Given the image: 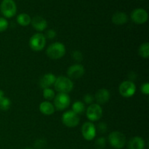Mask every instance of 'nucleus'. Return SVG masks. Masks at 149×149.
Segmentation results:
<instances>
[{"mask_svg": "<svg viewBox=\"0 0 149 149\" xmlns=\"http://www.w3.org/2000/svg\"><path fill=\"white\" fill-rule=\"evenodd\" d=\"M97 130L99 131L100 133H105L107 130V125L104 122H101V123L98 124L97 125Z\"/></svg>", "mask_w": 149, "mask_h": 149, "instance_id": "obj_29", "label": "nucleus"}, {"mask_svg": "<svg viewBox=\"0 0 149 149\" xmlns=\"http://www.w3.org/2000/svg\"><path fill=\"white\" fill-rule=\"evenodd\" d=\"M138 52H139V55H141L142 58H148L149 56V43L148 42H145V43L142 44V45L140 46L139 49H138Z\"/></svg>", "mask_w": 149, "mask_h": 149, "instance_id": "obj_21", "label": "nucleus"}, {"mask_svg": "<svg viewBox=\"0 0 149 149\" xmlns=\"http://www.w3.org/2000/svg\"><path fill=\"white\" fill-rule=\"evenodd\" d=\"M106 141L104 138H99L95 142V146L96 149H103L106 146Z\"/></svg>", "mask_w": 149, "mask_h": 149, "instance_id": "obj_24", "label": "nucleus"}, {"mask_svg": "<svg viewBox=\"0 0 149 149\" xmlns=\"http://www.w3.org/2000/svg\"><path fill=\"white\" fill-rule=\"evenodd\" d=\"M84 74V68L80 64H74L67 70V75L69 79L81 78Z\"/></svg>", "mask_w": 149, "mask_h": 149, "instance_id": "obj_12", "label": "nucleus"}, {"mask_svg": "<svg viewBox=\"0 0 149 149\" xmlns=\"http://www.w3.org/2000/svg\"><path fill=\"white\" fill-rule=\"evenodd\" d=\"M71 99L67 93L57 94L54 97V107L58 111H63L66 109L69 106Z\"/></svg>", "mask_w": 149, "mask_h": 149, "instance_id": "obj_6", "label": "nucleus"}, {"mask_svg": "<svg viewBox=\"0 0 149 149\" xmlns=\"http://www.w3.org/2000/svg\"><path fill=\"white\" fill-rule=\"evenodd\" d=\"M8 27V22L4 17H0V32H3Z\"/></svg>", "mask_w": 149, "mask_h": 149, "instance_id": "obj_26", "label": "nucleus"}, {"mask_svg": "<svg viewBox=\"0 0 149 149\" xmlns=\"http://www.w3.org/2000/svg\"><path fill=\"white\" fill-rule=\"evenodd\" d=\"M72 58L73 59L75 60L76 61H78V62H80L83 59L82 54L80 51H74V52H73Z\"/></svg>", "mask_w": 149, "mask_h": 149, "instance_id": "obj_27", "label": "nucleus"}, {"mask_svg": "<svg viewBox=\"0 0 149 149\" xmlns=\"http://www.w3.org/2000/svg\"><path fill=\"white\" fill-rule=\"evenodd\" d=\"M31 21L30 16L26 13H21L17 17V22L19 25L22 26H26L29 25Z\"/></svg>", "mask_w": 149, "mask_h": 149, "instance_id": "obj_19", "label": "nucleus"}, {"mask_svg": "<svg viewBox=\"0 0 149 149\" xmlns=\"http://www.w3.org/2000/svg\"><path fill=\"white\" fill-rule=\"evenodd\" d=\"M47 146V141L45 139H39L35 142L34 147L36 149H42Z\"/></svg>", "mask_w": 149, "mask_h": 149, "instance_id": "obj_25", "label": "nucleus"}, {"mask_svg": "<svg viewBox=\"0 0 149 149\" xmlns=\"http://www.w3.org/2000/svg\"><path fill=\"white\" fill-rule=\"evenodd\" d=\"M141 90L143 94L144 95H149V84L148 82L145 83V84H142L141 87Z\"/></svg>", "mask_w": 149, "mask_h": 149, "instance_id": "obj_31", "label": "nucleus"}, {"mask_svg": "<svg viewBox=\"0 0 149 149\" xmlns=\"http://www.w3.org/2000/svg\"><path fill=\"white\" fill-rule=\"evenodd\" d=\"M119 92L125 97H130L136 92V86L132 81H125L121 83L119 87Z\"/></svg>", "mask_w": 149, "mask_h": 149, "instance_id": "obj_7", "label": "nucleus"}, {"mask_svg": "<svg viewBox=\"0 0 149 149\" xmlns=\"http://www.w3.org/2000/svg\"><path fill=\"white\" fill-rule=\"evenodd\" d=\"M109 143L113 148L121 149L123 148L126 143V138L123 133L118 131H114L110 133L109 136Z\"/></svg>", "mask_w": 149, "mask_h": 149, "instance_id": "obj_5", "label": "nucleus"}, {"mask_svg": "<svg viewBox=\"0 0 149 149\" xmlns=\"http://www.w3.org/2000/svg\"><path fill=\"white\" fill-rule=\"evenodd\" d=\"M46 45V38L43 33H36L33 34L29 40V46L33 51H41Z\"/></svg>", "mask_w": 149, "mask_h": 149, "instance_id": "obj_3", "label": "nucleus"}, {"mask_svg": "<svg viewBox=\"0 0 149 149\" xmlns=\"http://www.w3.org/2000/svg\"><path fill=\"white\" fill-rule=\"evenodd\" d=\"M55 80H56V77L52 73H48L45 74L41 78L39 81V85L43 90L45 88H49L50 86L55 84Z\"/></svg>", "mask_w": 149, "mask_h": 149, "instance_id": "obj_14", "label": "nucleus"}, {"mask_svg": "<svg viewBox=\"0 0 149 149\" xmlns=\"http://www.w3.org/2000/svg\"><path fill=\"white\" fill-rule=\"evenodd\" d=\"M62 122L68 127H75L79 123V117L73 111H68L63 114Z\"/></svg>", "mask_w": 149, "mask_h": 149, "instance_id": "obj_9", "label": "nucleus"}, {"mask_svg": "<svg viewBox=\"0 0 149 149\" xmlns=\"http://www.w3.org/2000/svg\"><path fill=\"white\" fill-rule=\"evenodd\" d=\"M94 96H93L90 94H87L84 96V101L85 102V103H87V104H91V103H93V102L94 101Z\"/></svg>", "mask_w": 149, "mask_h": 149, "instance_id": "obj_30", "label": "nucleus"}, {"mask_svg": "<svg viewBox=\"0 0 149 149\" xmlns=\"http://www.w3.org/2000/svg\"><path fill=\"white\" fill-rule=\"evenodd\" d=\"M72 110L75 113L78 114H81L85 111V106L84 103L81 101H76L74 103L72 106Z\"/></svg>", "mask_w": 149, "mask_h": 149, "instance_id": "obj_20", "label": "nucleus"}, {"mask_svg": "<svg viewBox=\"0 0 149 149\" xmlns=\"http://www.w3.org/2000/svg\"><path fill=\"white\" fill-rule=\"evenodd\" d=\"M39 110H40L41 113H43L44 115L49 116V115H52V113H54L55 107L50 102L44 101L39 105Z\"/></svg>", "mask_w": 149, "mask_h": 149, "instance_id": "obj_17", "label": "nucleus"}, {"mask_svg": "<svg viewBox=\"0 0 149 149\" xmlns=\"http://www.w3.org/2000/svg\"><path fill=\"white\" fill-rule=\"evenodd\" d=\"M55 89L61 93H67L71 91L74 88V84L69 78L65 77H59L56 78L54 84Z\"/></svg>", "mask_w": 149, "mask_h": 149, "instance_id": "obj_2", "label": "nucleus"}, {"mask_svg": "<svg viewBox=\"0 0 149 149\" xmlns=\"http://www.w3.org/2000/svg\"><path fill=\"white\" fill-rule=\"evenodd\" d=\"M0 10L6 17H13L17 12V6L13 0H3L0 4Z\"/></svg>", "mask_w": 149, "mask_h": 149, "instance_id": "obj_4", "label": "nucleus"}, {"mask_svg": "<svg viewBox=\"0 0 149 149\" xmlns=\"http://www.w3.org/2000/svg\"><path fill=\"white\" fill-rule=\"evenodd\" d=\"M148 13L142 8L134 10L131 13V19L136 24H143L148 20Z\"/></svg>", "mask_w": 149, "mask_h": 149, "instance_id": "obj_11", "label": "nucleus"}, {"mask_svg": "<svg viewBox=\"0 0 149 149\" xmlns=\"http://www.w3.org/2000/svg\"><path fill=\"white\" fill-rule=\"evenodd\" d=\"M145 141L141 137H134L128 143L129 149H144L145 148Z\"/></svg>", "mask_w": 149, "mask_h": 149, "instance_id": "obj_16", "label": "nucleus"}, {"mask_svg": "<svg viewBox=\"0 0 149 149\" xmlns=\"http://www.w3.org/2000/svg\"><path fill=\"white\" fill-rule=\"evenodd\" d=\"M112 22L116 25H123L128 20V17L126 13L123 12H117L112 16Z\"/></svg>", "mask_w": 149, "mask_h": 149, "instance_id": "obj_18", "label": "nucleus"}, {"mask_svg": "<svg viewBox=\"0 0 149 149\" xmlns=\"http://www.w3.org/2000/svg\"><path fill=\"white\" fill-rule=\"evenodd\" d=\"M87 117L90 122L99 120L103 116V110L99 104H90L86 111Z\"/></svg>", "mask_w": 149, "mask_h": 149, "instance_id": "obj_8", "label": "nucleus"}, {"mask_svg": "<svg viewBox=\"0 0 149 149\" xmlns=\"http://www.w3.org/2000/svg\"><path fill=\"white\" fill-rule=\"evenodd\" d=\"M56 35V32H55V31L52 30V29H49V30L47 31L45 36V38H47V39H53L54 38H55Z\"/></svg>", "mask_w": 149, "mask_h": 149, "instance_id": "obj_28", "label": "nucleus"}, {"mask_svg": "<svg viewBox=\"0 0 149 149\" xmlns=\"http://www.w3.org/2000/svg\"><path fill=\"white\" fill-rule=\"evenodd\" d=\"M94 98L98 104H105L110 99V93L106 89H100L96 92Z\"/></svg>", "mask_w": 149, "mask_h": 149, "instance_id": "obj_15", "label": "nucleus"}, {"mask_svg": "<svg viewBox=\"0 0 149 149\" xmlns=\"http://www.w3.org/2000/svg\"><path fill=\"white\" fill-rule=\"evenodd\" d=\"M4 92H3L1 90H0V99H1L3 97H4Z\"/></svg>", "mask_w": 149, "mask_h": 149, "instance_id": "obj_32", "label": "nucleus"}, {"mask_svg": "<svg viewBox=\"0 0 149 149\" xmlns=\"http://www.w3.org/2000/svg\"><path fill=\"white\" fill-rule=\"evenodd\" d=\"M81 133L86 141H90L94 139L96 135V127L94 124L91 122L84 123L81 127Z\"/></svg>", "mask_w": 149, "mask_h": 149, "instance_id": "obj_10", "label": "nucleus"}, {"mask_svg": "<svg viewBox=\"0 0 149 149\" xmlns=\"http://www.w3.org/2000/svg\"><path fill=\"white\" fill-rule=\"evenodd\" d=\"M55 94L54 90H52L51 88H45L43 90V97L46 100H51L54 99Z\"/></svg>", "mask_w": 149, "mask_h": 149, "instance_id": "obj_23", "label": "nucleus"}, {"mask_svg": "<svg viewBox=\"0 0 149 149\" xmlns=\"http://www.w3.org/2000/svg\"><path fill=\"white\" fill-rule=\"evenodd\" d=\"M11 106V101L8 97H3L0 99V110L7 111Z\"/></svg>", "mask_w": 149, "mask_h": 149, "instance_id": "obj_22", "label": "nucleus"}, {"mask_svg": "<svg viewBox=\"0 0 149 149\" xmlns=\"http://www.w3.org/2000/svg\"><path fill=\"white\" fill-rule=\"evenodd\" d=\"M65 53V47L61 42H55L49 45L47 49V55L50 59L58 60L64 56Z\"/></svg>", "mask_w": 149, "mask_h": 149, "instance_id": "obj_1", "label": "nucleus"}, {"mask_svg": "<svg viewBox=\"0 0 149 149\" xmlns=\"http://www.w3.org/2000/svg\"><path fill=\"white\" fill-rule=\"evenodd\" d=\"M32 26L38 31H43L47 27V22L44 17L41 16H35L31 21Z\"/></svg>", "mask_w": 149, "mask_h": 149, "instance_id": "obj_13", "label": "nucleus"}, {"mask_svg": "<svg viewBox=\"0 0 149 149\" xmlns=\"http://www.w3.org/2000/svg\"><path fill=\"white\" fill-rule=\"evenodd\" d=\"M24 149H33V148H24Z\"/></svg>", "mask_w": 149, "mask_h": 149, "instance_id": "obj_33", "label": "nucleus"}]
</instances>
